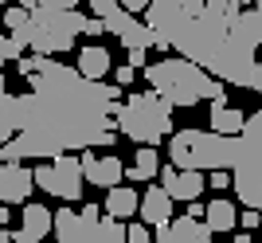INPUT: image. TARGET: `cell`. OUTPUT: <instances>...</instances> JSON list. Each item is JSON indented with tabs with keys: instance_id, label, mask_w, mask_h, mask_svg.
I'll return each instance as SVG.
<instances>
[{
	"instance_id": "obj_23",
	"label": "cell",
	"mask_w": 262,
	"mask_h": 243,
	"mask_svg": "<svg viewBox=\"0 0 262 243\" xmlns=\"http://www.w3.org/2000/svg\"><path fill=\"white\" fill-rule=\"evenodd\" d=\"M39 67H43V59H39V55H20V59H16V71H20L24 78H32Z\"/></svg>"
},
{
	"instance_id": "obj_14",
	"label": "cell",
	"mask_w": 262,
	"mask_h": 243,
	"mask_svg": "<svg viewBox=\"0 0 262 243\" xmlns=\"http://www.w3.org/2000/svg\"><path fill=\"white\" fill-rule=\"evenodd\" d=\"M43 239H51V208L28 200L20 212V228L12 232V243H43Z\"/></svg>"
},
{
	"instance_id": "obj_25",
	"label": "cell",
	"mask_w": 262,
	"mask_h": 243,
	"mask_svg": "<svg viewBox=\"0 0 262 243\" xmlns=\"http://www.w3.org/2000/svg\"><path fill=\"white\" fill-rule=\"evenodd\" d=\"M78 35H86L90 44H94V39H98V35H106V32H102V24L94 20V16H86V20H82V32H78Z\"/></svg>"
},
{
	"instance_id": "obj_9",
	"label": "cell",
	"mask_w": 262,
	"mask_h": 243,
	"mask_svg": "<svg viewBox=\"0 0 262 243\" xmlns=\"http://www.w3.org/2000/svg\"><path fill=\"white\" fill-rule=\"evenodd\" d=\"M90 16L102 24V32H110L114 39H121L125 51H149V47H153V51H168V47H164L141 20L125 16L114 0H90Z\"/></svg>"
},
{
	"instance_id": "obj_10",
	"label": "cell",
	"mask_w": 262,
	"mask_h": 243,
	"mask_svg": "<svg viewBox=\"0 0 262 243\" xmlns=\"http://www.w3.org/2000/svg\"><path fill=\"white\" fill-rule=\"evenodd\" d=\"M32 185L43 188L47 196L67 200V204H78L82 200V173H78V157L63 153L55 161H39L32 165Z\"/></svg>"
},
{
	"instance_id": "obj_1",
	"label": "cell",
	"mask_w": 262,
	"mask_h": 243,
	"mask_svg": "<svg viewBox=\"0 0 262 243\" xmlns=\"http://www.w3.org/2000/svg\"><path fill=\"white\" fill-rule=\"evenodd\" d=\"M20 98V133L0 145V165H28V161H55L63 153L86 149H114V106L121 90L114 83H86L71 63L43 59V67L28 78V94Z\"/></svg>"
},
{
	"instance_id": "obj_16",
	"label": "cell",
	"mask_w": 262,
	"mask_h": 243,
	"mask_svg": "<svg viewBox=\"0 0 262 243\" xmlns=\"http://www.w3.org/2000/svg\"><path fill=\"white\" fill-rule=\"evenodd\" d=\"M153 243H211V232L200 220H188V216H172V220L157 228Z\"/></svg>"
},
{
	"instance_id": "obj_12",
	"label": "cell",
	"mask_w": 262,
	"mask_h": 243,
	"mask_svg": "<svg viewBox=\"0 0 262 243\" xmlns=\"http://www.w3.org/2000/svg\"><path fill=\"white\" fill-rule=\"evenodd\" d=\"M157 180H161V192L172 204H196L200 196H204V173H184V169H172V165H161L157 169Z\"/></svg>"
},
{
	"instance_id": "obj_19",
	"label": "cell",
	"mask_w": 262,
	"mask_h": 243,
	"mask_svg": "<svg viewBox=\"0 0 262 243\" xmlns=\"http://www.w3.org/2000/svg\"><path fill=\"white\" fill-rule=\"evenodd\" d=\"M235 216H239V208H235V200L227 196H211L208 204H204V228H208L211 235H227L235 232Z\"/></svg>"
},
{
	"instance_id": "obj_21",
	"label": "cell",
	"mask_w": 262,
	"mask_h": 243,
	"mask_svg": "<svg viewBox=\"0 0 262 243\" xmlns=\"http://www.w3.org/2000/svg\"><path fill=\"white\" fill-rule=\"evenodd\" d=\"M157 169H161V153H157V149H137L129 169H125V177H129L133 185H137V180H153Z\"/></svg>"
},
{
	"instance_id": "obj_3",
	"label": "cell",
	"mask_w": 262,
	"mask_h": 243,
	"mask_svg": "<svg viewBox=\"0 0 262 243\" xmlns=\"http://www.w3.org/2000/svg\"><path fill=\"white\" fill-rule=\"evenodd\" d=\"M20 8L28 12V20L16 32H8V39L16 51L24 55L32 51L39 59H55L71 51L82 32V20H86L75 0H20Z\"/></svg>"
},
{
	"instance_id": "obj_31",
	"label": "cell",
	"mask_w": 262,
	"mask_h": 243,
	"mask_svg": "<svg viewBox=\"0 0 262 243\" xmlns=\"http://www.w3.org/2000/svg\"><path fill=\"white\" fill-rule=\"evenodd\" d=\"M231 243H254V239H251V235H235Z\"/></svg>"
},
{
	"instance_id": "obj_13",
	"label": "cell",
	"mask_w": 262,
	"mask_h": 243,
	"mask_svg": "<svg viewBox=\"0 0 262 243\" xmlns=\"http://www.w3.org/2000/svg\"><path fill=\"white\" fill-rule=\"evenodd\" d=\"M32 192H35L32 165H16V161L0 165V208H4V204H28Z\"/></svg>"
},
{
	"instance_id": "obj_4",
	"label": "cell",
	"mask_w": 262,
	"mask_h": 243,
	"mask_svg": "<svg viewBox=\"0 0 262 243\" xmlns=\"http://www.w3.org/2000/svg\"><path fill=\"white\" fill-rule=\"evenodd\" d=\"M141 78L149 83V94L161 98L168 110H192L200 102H211V106L227 102V87L223 83L208 78L200 67L184 63V59H172V55L149 63L141 71Z\"/></svg>"
},
{
	"instance_id": "obj_22",
	"label": "cell",
	"mask_w": 262,
	"mask_h": 243,
	"mask_svg": "<svg viewBox=\"0 0 262 243\" xmlns=\"http://www.w3.org/2000/svg\"><path fill=\"white\" fill-rule=\"evenodd\" d=\"M16 133H20V98L4 94L0 98V145H8Z\"/></svg>"
},
{
	"instance_id": "obj_24",
	"label": "cell",
	"mask_w": 262,
	"mask_h": 243,
	"mask_svg": "<svg viewBox=\"0 0 262 243\" xmlns=\"http://www.w3.org/2000/svg\"><path fill=\"white\" fill-rule=\"evenodd\" d=\"M20 55H24V51H16V47H12V39H8V35H0V71H4L8 63H16Z\"/></svg>"
},
{
	"instance_id": "obj_30",
	"label": "cell",
	"mask_w": 262,
	"mask_h": 243,
	"mask_svg": "<svg viewBox=\"0 0 262 243\" xmlns=\"http://www.w3.org/2000/svg\"><path fill=\"white\" fill-rule=\"evenodd\" d=\"M0 243H12V232H8V228H0Z\"/></svg>"
},
{
	"instance_id": "obj_28",
	"label": "cell",
	"mask_w": 262,
	"mask_h": 243,
	"mask_svg": "<svg viewBox=\"0 0 262 243\" xmlns=\"http://www.w3.org/2000/svg\"><path fill=\"white\" fill-rule=\"evenodd\" d=\"M8 220H12V212H8V208H0V228H8Z\"/></svg>"
},
{
	"instance_id": "obj_8",
	"label": "cell",
	"mask_w": 262,
	"mask_h": 243,
	"mask_svg": "<svg viewBox=\"0 0 262 243\" xmlns=\"http://www.w3.org/2000/svg\"><path fill=\"white\" fill-rule=\"evenodd\" d=\"M51 232L55 243H125V224L106 220L98 204L51 212Z\"/></svg>"
},
{
	"instance_id": "obj_29",
	"label": "cell",
	"mask_w": 262,
	"mask_h": 243,
	"mask_svg": "<svg viewBox=\"0 0 262 243\" xmlns=\"http://www.w3.org/2000/svg\"><path fill=\"white\" fill-rule=\"evenodd\" d=\"M8 94V78H4V71H0V98Z\"/></svg>"
},
{
	"instance_id": "obj_5",
	"label": "cell",
	"mask_w": 262,
	"mask_h": 243,
	"mask_svg": "<svg viewBox=\"0 0 262 243\" xmlns=\"http://www.w3.org/2000/svg\"><path fill=\"white\" fill-rule=\"evenodd\" d=\"M172 110L161 98H153L149 90H137L114 106V133L137 141V149H157L161 141L172 137Z\"/></svg>"
},
{
	"instance_id": "obj_20",
	"label": "cell",
	"mask_w": 262,
	"mask_h": 243,
	"mask_svg": "<svg viewBox=\"0 0 262 243\" xmlns=\"http://www.w3.org/2000/svg\"><path fill=\"white\" fill-rule=\"evenodd\" d=\"M208 118H211V133H215V137H239L243 126H247V114H243L239 106H227V102L211 106Z\"/></svg>"
},
{
	"instance_id": "obj_18",
	"label": "cell",
	"mask_w": 262,
	"mask_h": 243,
	"mask_svg": "<svg viewBox=\"0 0 262 243\" xmlns=\"http://www.w3.org/2000/svg\"><path fill=\"white\" fill-rule=\"evenodd\" d=\"M98 208H102V216H106V220L129 224L133 216H137V188H133V185H118V188H110L106 200H102Z\"/></svg>"
},
{
	"instance_id": "obj_15",
	"label": "cell",
	"mask_w": 262,
	"mask_h": 243,
	"mask_svg": "<svg viewBox=\"0 0 262 243\" xmlns=\"http://www.w3.org/2000/svg\"><path fill=\"white\" fill-rule=\"evenodd\" d=\"M172 200L164 196L157 185H149V192L145 196H137V224L141 228H149V232H157V228H164V224L172 220Z\"/></svg>"
},
{
	"instance_id": "obj_17",
	"label": "cell",
	"mask_w": 262,
	"mask_h": 243,
	"mask_svg": "<svg viewBox=\"0 0 262 243\" xmlns=\"http://www.w3.org/2000/svg\"><path fill=\"white\" fill-rule=\"evenodd\" d=\"M75 71L86 83H102V78H110V71H114V59H110V47L102 44H86V47H78V63Z\"/></svg>"
},
{
	"instance_id": "obj_2",
	"label": "cell",
	"mask_w": 262,
	"mask_h": 243,
	"mask_svg": "<svg viewBox=\"0 0 262 243\" xmlns=\"http://www.w3.org/2000/svg\"><path fill=\"white\" fill-rule=\"evenodd\" d=\"M145 28L161 39L176 59L200 67L208 78L223 87H243L258 94V39H262V8L239 0H149Z\"/></svg>"
},
{
	"instance_id": "obj_27",
	"label": "cell",
	"mask_w": 262,
	"mask_h": 243,
	"mask_svg": "<svg viewBox=\"0 0 262 243\" xmlns=\"http://www.w3.org/2000/svg\"><path fill=\"white\" fill-rule=\"evenodd\" d=\"M204 185H211L215 192H223V188H231V180H227V173H208V177H204Z\"/></svg>"
},
{
	"instance_id": "obj_32",
	"label": "cell",
	"mask_w": 262,
	"mask_h": 243,
	"mask_svg": "<svg viewBox=\"0 0 262 243\" xmlns=\"http://www.w3.org/2000/svg\"><path fill=\"white\" fill-rule=\"evenodd\" d=\"M0 8H4V4H0Z\"/></svg>"
},
{
	"instance_id": "obj_7",
	"label": "cell",
	"mask_w": 262,
	"mask_h": 243,
	"mask_svg": "<svg viewBox=\"0 0 262 243\" xmlns=\"http://www.w3.org/2000/svg\"><path fill=\"white\" fill-rule=\"evenodd\" d=\"M231 188L247 212H258L262 204V114H251L243 133L235 137V161L227 173Z\"/></svg>"
},
{
	"instance_id": "obj_26",
	"label": "cell",
	"mask_w": 262,
	"mask_h": 243,
	"mask_svg": "<svg viewBox=\"0 0 262 243\" xmlns=\"http://www.w3.org/2000/svg\"><path fill=\"white\" fill-rule=\"evenodd\" d=\"M133 78H137V71H129V67H114V87H129Z\"/></svg>"
},
{
	"instance_id": "obj_6",
	"label": "cell",
	"mask_w": 262,
	"mask_h": 243,
	"mask_svg": "<svg viewBox=\"0 0 262 243\" xmlns=\"http://www.w3.org/2000/svg\"><path fill=\"white\" fill-rule=\"evenodd\" d=\"M235 161V137H215L211 130H172L168 137V165L184 173H223Z\"/></svg>"
},
{
	"instance_id": "obj_11",
	"label": "cell",
	"mask_w": 262,
	"mask_h": 243,
	"mask_svg": "<svg viewBox=\"0 0 262 243\" xmlns=\"http://www.w3.org/2000/svg\"><path fill=\"white\" fill-rule=\"evenodd\" d=\"M78 173H82V185H90V188H118L121 185V177H125V165H121V157H114V153H106V157H98L94 149H86V153H78Z\"/></svg>"
}]
</instances>
